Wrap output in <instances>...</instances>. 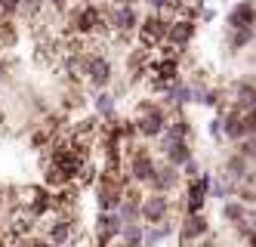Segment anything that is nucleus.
I'll return each instance as SVG.
<instances>
[{
    "label": "nucleus",
    "instance_id": "obj_24",
    "mask_svg": "<svg viewBox=\"0 0 256 247\" xmlns=\"http://www.w3.org/2000/svg\"><path fill=\"white\" fill-rule=\"evenodd\" d=\"M244 213H247V207H244L241 201H228V204L222 207V219H226V222H241Z\"/></svg>",
    "mask_w": 256,
    "mask_h": 247
},
{
    "label": "nucleus",
    "instance_id": "obj_10",
    "mask_svg": "<svg viewBox=\"0 0 256 247\" xmlns=\"http://www.w3.org/2000/svg\"><path fill=\"white\" fill-rule=\"evenodd\" d=\"M154 170H158V161H154L152 151L145 148V145L133 148V158H130V176H133V182L136 185H148L152 176H154Z\"/></svg>",
    "mask_w": 256,
    "mask_h": 247
},
{
    "label": "nucleus",
    "instance_id": "obj_28",
    "mask_svg": "<svg viewBox=\"0 0 256 247\" xmlns=\"http://www.w3.org/2000/svg\"><path fill=\"white\" fill-rule=\"evenodd\" d=\"M179 170H182V173H186V176H188V182H192V179H198V176H200V164H198V161H194V158H192V161H186V164H182V167H179Z\"/></svg>",
    "mask_w": 256,
    "mask_h": 247
},
{
    "label": "nucleus",
    "instance_id": "obj_1",
    "mask_svg": "<svg viewBox=\"0 0 256 247\" xmlns=\"http://www.w3.org/2000/svg\"><path fill=\"white\" fill-rule=\"evenodd\" d=\"M16 210H22L28 219H44L46 213H52V192L46 185H22L19 188V198H16Z\"/></svg>",
    "mask_w": 256,
    "mask_h": 247
},
{
    "label": "nucleus",
    "instance_id": "obj_15",
    "mask_svg": "<svg viewBox=\"0 0 256 247\" xmlns=\"http://www.w3.org/2000/svg\"><path fill=\"white\" fill-rule=\"evenodd\" d=\"M232 108L234 111H250V108H256V84L253 81H238L234 87H232Z\"/></svg>",
    "mask_w": 256,
    "mask_h": 247
},
{
    "label": "nucleus",
    "instance_id": "obj_5",
    "mask_svg": "<svg viewBox=\"0 0 256 247\" xmlns=\"http://www.w3.org/2000/svg\"><path fill=\"white\" fill-rule=\"evenodd\" d=\"M120 201H124V185H120V176L118 173H99V179H96V204H99V210L102 213H112V210H118L120 207Z\"/></svg>",
    "mask_w": 256,
    "mask_h": 247
},
{
    "label": "nucleus",
    "instance_id": "obj_9",
    "mask_svg": "<svg viewBox=\"0 0 256 247\" xmlns=\"http://www.w3.org/2000/svg\"><path fill=\"white\" fill-rule=\"evenodd\" d=\"M170 198L167 195H148V198H142L139 201V219H145L148 225H160V222H167L170 216Z\"/></svg>",
    "mask_w": 256,
    "mask_h": 247
},
{
    "label": "nucleus",
    "instance_id": "obj_36",
    "mask_svg": "<svg viewBox=\"0 0 256 247\" xmlns=\"http://www.w3.org/2000/svg\"><path fill=\"white\" fill-rule=\"evenodd\" d=\"M250 247H256V232H250Z\"/></svg>",
    "mask_w": 256,
    "mask_h": 247
},
{
    "label": "nucleus",
    "instance_id": "obj_22",
    "mask_svg": "<svg viewBox=\"0 0 256 247\" xmlns=\"http://www.w3.org/2000/svg\"><path fill=\"white\" fill-rule=\"evenodd\" d=\"M186 161H192V142H176L170 151H164V164H170V167H182Z\"/></svg>",
    "mask_w": 256,
    "mask_h": 247
},
{
    "label": "nucleus",
    "instance_id": "obj_13",
    "mask_svg": "<svg viewBox=\"0 0 256 247\" xmlns=\"http://www.w3.org/2000/svg\"><path fill=\"white\" fill-rule=\"evenodd\" d=\"M210 173H200L198 179H192L186 185V213H200V207L207 201V192H210Z\"/></svg>",
    "mask_w": 256,
    "mask_h": 247
},
{
    "label": "nucleus",
    "instance_id": "obj_25",
    "mask_svg": "<svg viewBox=\"0 0 256 247\" xmlns=\"http://www.w3.org/2000/svg\"><path fill=\"white\" fill-rule=\"evenodd\" d=\"M238 155H241L244 161H256V136H244L241 142H238Z\"/></svg>",
    "mask_w": 256,
    "mask_h": 247
},
{
    "label": "nucleus",
    "instance_id": "obj_6",
    "mask_svg": "<svg viewBox=\"0 0 256 247\" xmlns=\"http://www.w3.org/2000/svg\"><path fill=\"white\" fill-rule=\"evenodd\" d=\"M105 19H108V28L118 34V41H126V34H133L139 28L136 7H112L105 13Z\"/></svg>",
    "mask_w": 256,
    "mask_h": 247
},
{
    "label": "nucleus",
    "instance_id": "obj_38",
    "mask_svg": "<svg viewBox=\"0 0 256 247\" xmlns=\"http://www.w3.org/2000/svg\"><path fill=\"white\" fill-rule=\"evenodd\" d=\"M253 41H256V37H253Z\"/></svg>",
    "mask_w": 256,
    "mask_h": 247
},
{
    "label": "nucleus",
    "instance_id": "obj_7",
    "mask_svg": "<svg viewBox=\"0 0 256 247\" xmlns=\"http://www.w3.org/2000/svg\"><path fill=\"white\" fill-rule=\"evenodd\" d=\"M46 238L52 247H65L74 241V219H71L68 213H46Z\"/></svg>",
    "mask_w": 256,
    "mask_h": 247
},
{
    "label": "nucleus",
    "instance_id": "obj_17",
    "mask_svg": "<svg viewBox=\"0 0 256 247\" xmlns=\"http://www.w3.org/2000/svg\"><path fill=\"white\" fill-rule=\"evenodd\" d=\"M256 25V0H241L228 13V31L232 28H253Z\"/></svg>",
    "mask_w": 256,
    "mask_h": 247
},
{
    "label": "nucleus",
    "instance_id": "obj_29",
    "mask_svg": "<svg viewBox=\"0 0 256 247\" xmlns=\"http://www.w3.org/2000/svg\"><path fill=\"white\" fill-rule=\"evenodd\" d=\"M207 133H210L213 139H219V136H222V115H216V118L207 124Z\"/></svg>",
    "mask_w": 256,
    "mask_h": 247
},
{
    "label": "nucleus",
    "instance_id": "obj_2",
    "mask_svg": "<svg viewBox=\"0 0 256 247\" xmlns=\"http://www.w3.org/2000/svg\"><path fill=\"white\" fill-rule=\"evenodd\" d=\"M167 121H170V111H164V105L152 102V99H145L136 105V133H142L145 139H158L164 130H167Z\"/></svg>",
    "mask_w": 256,
    "mask_h": 247
},
{
    "label": "nucleus",
    "instance_id": "obj_31",
    "mask_svg": "<svg viewBox=\"0 0 256 247\" xmlns=\"http://www.w3.org/2000/svg\"><path fill=\"white\" fill-rule=\"evenodd\" d=\"M200 16H204V22H213V19H216V10H204Z\"/></svg>",
    "mask_w": 256,
    "mask_h": 247
},
{
    "label": "nucleus",
    "instance_id": "obj_11",
    "mask_svg": "<svg viewBox=\"0 0 256 247\" xmlns=\"http://www.w3.org/2000/svg\"><path fill=\"white\" fill-rule=\"evenodd\" d=\"M120 229H124V219H120L118 210H112V213H102V210H99V216H96V222H93V232H96L99 247H112V241H118Z\"/></svg>",
    "mask_w": 256,
    "mask_h": 247
},
{
    "label": "nucleus",
    "instance_id": "obj_8",
    "mask_svg": "<svg viewBox=\"0 0 256 247\" xmlns=\"http://www.w3.org/2000/svg\"><path fill=\"white\" fill-rule=\"evenodd\" d=\"M136 34H139V47L142 50H154V47L164 44V37H167V22H164L158 13H152V16H145L139 22Z\"/></svg>",
    "mask_w": 256,
    "mask_h": 247
},
{
    "label": "nucleus",
    "instance_id": "obj_20",
    "mask_svg": "<svg viewBox=\"0 0 256 247\" xmlns=\"http://www.w3.org/2000/svg\"><path fill=\"white\" fill-rule=\"evenodd\" d=\"M93 105H96V115H99V118H105L108 124H114V115H118V102H114V96H112V93H96Z\"/></svg>",
    "mask_w": 256,
    "mask_h": 247
},
{
    "label": "nucleus",
    "instance_id": "obj_3",
    "mask_svg": "<svg viewBox=\"0 0 256 247\" xmlns=\"http://www.w3.org/2000/svg\"><path fill=\"white\" fill-rule=\"evenodd\" d=\"M71 28H74V34H80V37H102L108 31V19L96 4L78 7L71 13Z\"/></svg>",
    "mask_w": 256,
    "mask_h": 247
},
{
    "label": "nucleus",
    "instance_id": "obj_27",
    "mask_svg": "<svg viewBox=\"0 0 256 247\" xmlns=\"http://www.w3.org/2000/svg\"><path fill=\"white\" fill-rule=\"evenodd\" d=\"M241 121H244V130H247V136H256V108L244 111V115H241Z\"/></svg>",
    "mask_w": 256,
    "mask_h": 247
},
{
    "label": "nucleus",
    "instance_id": "obj_35",
    "mask_svg": "<svg viewBox=\"0 0 256 247\" xmlns=\"http://www.w3.org/2000/svg\"><path fill=\"white\" fill-rule=\"evenodd\" d=\"M6 204V192H4V188H0V207H4Z\"/></svg>",
    "mask_w": 256,
    "mask_h": 247
},
{
    "label": "nucleus",
    "instance_id": "obj_33",
    "mask_svg": "<svg viewBox=\"0 0 256 247\" xmlns=\"http://www.w3.org/2000/svg\"><path fill=\"white\" fill-rule=\"evenodd\" d=\"M136 0H114V7H133Z\"/></svg>",
    "mask_w": 256,
    "mask_h": 247
},
{
    "label": "nucleus",
    "instance_id": "obj_16",
    "mask_svg": "<svg viewBox=\"0 0 256 247\" xmlns=\"http://www.w3.org/2000/svg\"><path fill=\"white\" fill-rule=\"evenodd\" d=\"M148 185L154 188V195H170L179 185V170L170 167V164H158V170H154V176H152Z\"/></svg>",
    "mask_w": 256,
    "mask_h": 247
},
{
    "label": "nucleus",
    "instance_id": "obj_18",
    "mask_svg": "<svg viewBox=\"0 0 256 247\" xmlns=\"http://www.w3.org/2000/svg\"><path fill=\"white\" fill-rule=\"evenodd\" d=\"M222 136H228L232 142H241L247 136L244 121H241V111H234V108L226 111V118H222Z\"/></svg>",
    "mask_w": 256,
    "mask_h": 247
},
{
    "label": "nucleus",
    "instance_id": "obj_19",
    "mask_svg": "<svg viewBox=\"0 0 256 247\" xmlns=\"http://www.w3.org/2000/svg\"><path fill=\"white\" fill-rule=\"evenodd\" d=\"M226 173L232 176V182H234V185H241V182L247 179V173H250V167H247V161L234 151V155H228V158H226Z\"/></svg>",
    "mask_w": 256,
    "mask_h": 247
},
{
    "label": "nucleus",
    "instance_id": "obj_32",
    "mask_svg": "<svg viewBox=\"0 0 256 247\" xmlns=\"http://www.w3.org/2000/svg\"><path fill=\"white\" fill-rule=\"evenodd\" d=\"M148 4H152L154 10H164V7H167V4H170V0H148Z\"/></svg>",
    "mask_w": 256,
    "mask_h": 247
},
{
    "label": "nucleus",
    "instance_id": "obj_12",
    "mask_svg": "<svg viewBox=\"0 0 256 247\" xmlns=\"http://www.w3.org/2000/svg\"><path fill=\"white\" fill-rule=\"evenodd\" d=\"M207 232H210V222L204 213H186V219L179 225V241H182V247H188L200 238H207Z\"/></svg>",
    "mask_w": 256,
    "mask_h": 247
},
{
    "label": "nucleus",
    "instance_id": "obj_37",
    "mask_svg": "<svg viewBox=\"0 0 256 247\" xmlns=\"http://www.w3.org/2000/svg\"><path fill=\"white\" fill-rule=\"evenodd\" d=\"M0 124H4V111H0Z\"/></svg>",
    "mask_w": 256,
    "mask_h": 247
},
{
    "label": "nucleus",
    "instance_id": "obj_34",
    "mask_svg": "<svg viewBox=\"0 0 256 247\" xmlns=\"http://www.w3.org/2000/svg\"><path fill=\"white\" fill-rule=\"evenodd\" d=\"M71 4H80V7H90V4H93V0H71Z\"/></svg>",
    "mask_w": 256,
    "mask_h": 247
},
{
    "label": "nucleus",
    "instance_id": "obj_21",
    "mask_svg": "<svg viewBox=\"0 0 256 247\" xmlns=\"http://www.w3.org/2000/svg\"><path fill=\"white\" fill-rule=\"evenodd\" d=\"M142 232H145V225H139V222H124V229L118 235V244L120 247H142Z\"/></svg>",
    "mask_w": 256,
    "mask_h": 247
},
{
    "label": "nucleus",
    "instance_id": "obj_23",
    "mask_svg": "<svg viewBox=\"0 0 256 247\" xmlns=\"http://www.w3.org/2000/svg\"><path fill=\"white\" fill-rule=\"evenodd\" d=\"M253 37H256V28H232V34H228V50H244Z\"/></svg>",
    "mask_w": 256,
    "mask_h": 247
},
{
    "label": "nucleus",
    "instance_id": "obj_26",
    "mask_svg": "<svg viewBox=\"0 0 256 247\" xmlns=\"http://www.w3.org/2000/svg\"><path fill=\"white\" fill-rule=\"evenodd\" d=\"M222 96H226L222 90H204V99H200V102H204L207 108H219V105H222Z\"/></svg>",
    "mask_w": 256,
    "mask_h": 247
},
{
    "label": "nucleus",
    "instance_id": "obj_30",
    "mask_svg": "<svg viewBox=\"0 0 256 247\" xmlns=\"http://www.w3.org/2000/svg\"><path fill=\"white\" fill-rule=\"evenodd\" d=\"M46 4H50L52 10H59V13H65V10L71 7V0H46Z\"/></svg>",
    "mask_w": 256,
    "mask_h": 247
},
{
    "label": "nucleus",
    "instance_id": "obj_14",
    "mask_svg": "<svg viewBox=\"0 0 256 247\" xmlns=\"http://www.w3.org/2000/svg\"><path fill=\"white\" fill-rule=\"evenodd\" d=\"M194 22L192 19H179V22H170L167 25V37H164V44H170L176 50H182L186 44H192V37H194Z\"/></svg>",
    "mask_w": 256,
    "mask_h": 247
},
{
    "label": "nucleus",
    "instance_id": "obj_4",
    "mask_svg": "<svg viewBox=\"0 0 256 247\" xmlns=\"http://www.w3.org/2000/svg\"><path fill=\"white\" fill-rule=\"evenodd\" d=\"M84 78H86V84L93 90L105 93V87L112 84V62H108V56L84 50Z\"/></svg>",
    "mask_w": 256,
    "mask_h": 247
}]
</instances>
